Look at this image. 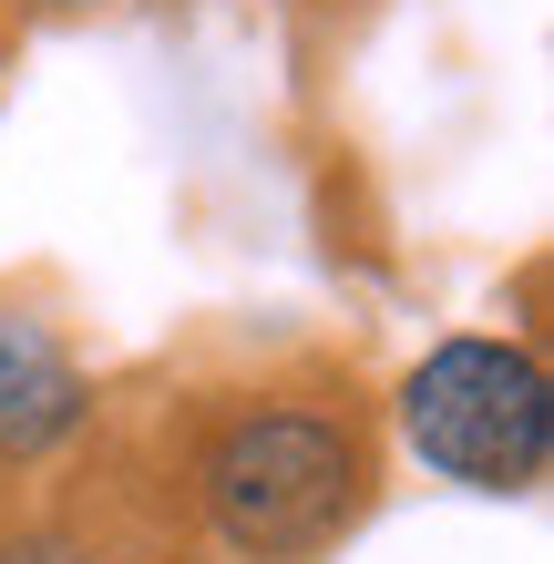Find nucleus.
I'll return each instance as SVG.
<instances>
[{"label":"nucleus","instance_id":"f257e3e1","mask_svg":"<svg viewBox=\"0 0 554 564\" xmlns=\"http://www.w3.org/2000/svg\"><path fill=\"white\" fill-rule=\"evenodd\" d=\"M195 523L237 564H318L380 503V442L349 390H247L185 452Z\"/></svg>","mask_w":554,"mask_h":564},{"label":"nucleus","instance_id":"f03ea898","mask_svg":"<svg viewBox=\"0 0 554 564\" xmlns=\"http://www.w3.org/2000/svg\"><path fill=\"white\" fill-rule=\"evenodd\" d=\"M390 421H401V452L452 492L524 503L554 473V370L534 339L463 328V339L421 349L390 390Z\"/></svg>","mask_w":554,"mask_h":564},{"label":"nucleus","instance_id":"7ed1b4c3","mask_svg":"<svg viewBox=\"0 0 554 564\" xmlns=\"http://www.w3.org/2000/svg\"><path fill=\"white\" fill-rule=\"evenodd\" d=\"M93 431V370L52 318L0 308V473H42Z\"/></svg>","mask_w":554,"mask_h":564},{"label":"nucleus","instance_id":"20e7f679","mask_svg":"<svg viewBox=\"0 0 554 564\" xmlns=\"http://www.w3.org/2000/svg\"><path fill=\"white\" fill-rule=\"evenodd\" d=\"M0 564H104V554H93V534H73V523L21 513V523H0Z\"/></svg>","mask_w":554,"mask_h":564},{"label":"nucleus","instance_id":"39448f33","mask_svg":"<svg viewBox=\"0 0 554 564\" xmlns=\"http://www.w3.org/2000/svg\"><path fill=\"white\" fill-rule=\"evenodd\" d=\"M11 73H21V21H11V0H0V104H11Z\"/></svg>","mask_w":554,"mask_h":564},{"label":"nucleus","instance_id":"423d86ee","mask_svg":"<svg viewBox=\"0 0 554 564\" xmlns=\"http://www.w3.org/2000/svg\"><path fill=\"white\" fill-rule=\"evenodd\" d=\"M21 11H104V0H21Z\"/></svg>","mask_w":554,"mask_h":564}]
</instances>
